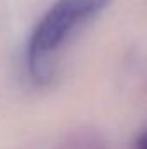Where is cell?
I'll return each mask as SVG.
<instances>
[{"label":"cell","instance_id":"obj_2","mask_svg":"<svg viewBox=\"0 0 147 149\" xmlns=\"http://www.w3.org/2000/svg\"><path fill=\"white\" fill-rule=\"evenodd\" d=\"M57 149H109L102 134L90 127L69 130L57 144Z\"/></svg>","mask_w":147,"mask_h":149},{"label":"cell","instance_id":"obj_1","mask_svg":"<svg viewBox=\"0 0 147 149\" xmlns=\"http://www.w3.org/2000/svg\"><path fill=\"white\" fill-rule=\"evenodd\" d=\"M111 0H55L38 19L26 45V71L33 85H50L73 37Z\"/></svg>","mask_w":147,"mask_h":149},{"label":"cell","instance_id":"obj_3","mask_svg":"<svg viewBox=\"0 0 147 149\" xmlns=\"http://www.w3.org/2000/svg\"><path fill=\"white\" fill-rule=\"evenodd\" d=\"M135 149H147V130L142 132L135 142Z\"/></svg>","mask_w":147,"mask_h":149}]
</instances>
